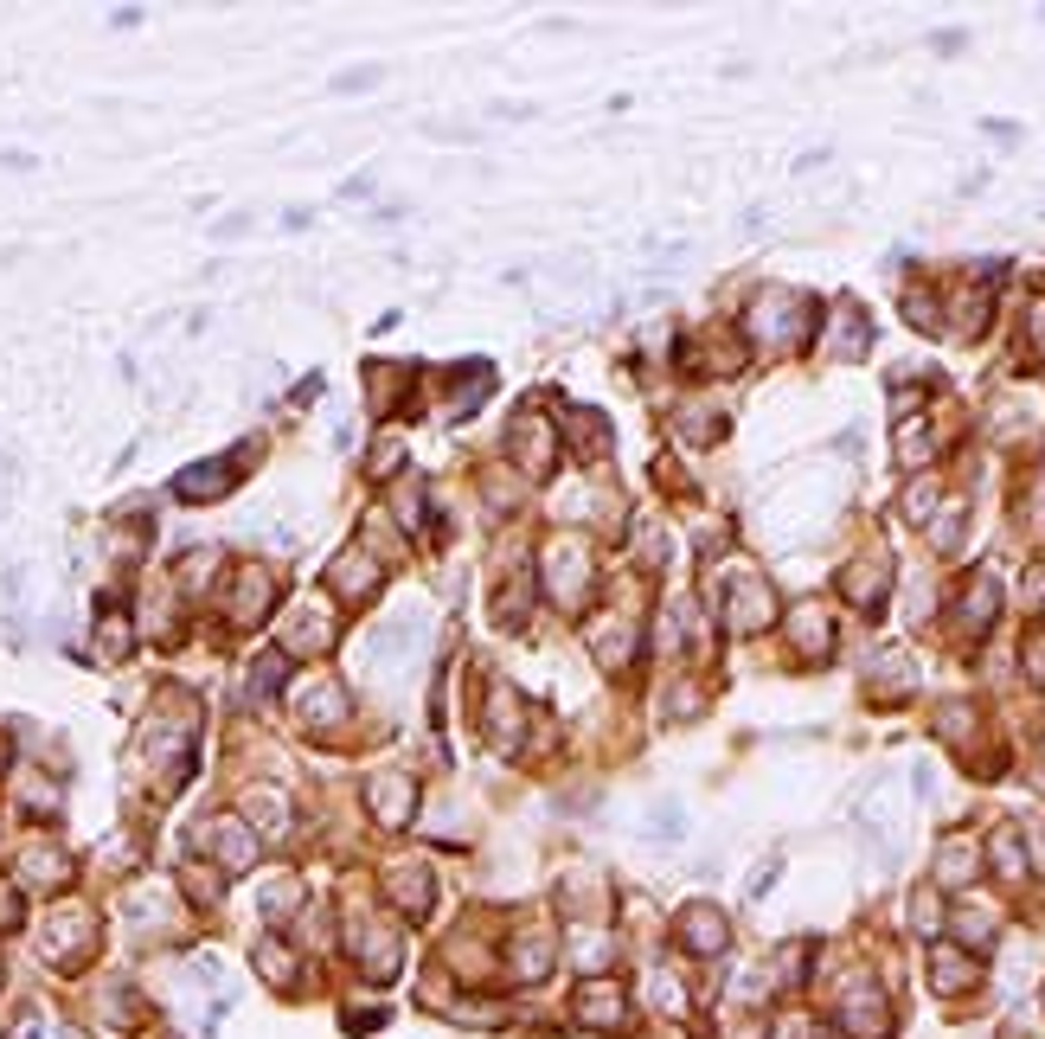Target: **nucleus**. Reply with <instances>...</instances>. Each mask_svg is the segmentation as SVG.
Returning a JSON list of instances; mask_svg holds the SVG:
<instances>
[{
    "label": "nucleus",
    "mask_w": 1045,
    "mask_h": 1039,
    "mask_svg": "<svg viewBox=\"0 0 1045 1039\" xmlns=\"http://www.w3.org/2000/svg\"><path fill=\"white\" fill-rule=\"evenodd\" d=\"M200 847H212V860H218L225 873H244V866L257 860V834L244 828L238 815H218V822H206V828H200Z\"/></svg>",
    "instance_id": "f257e3e1"
},
{
    "label": "nucleus",
    "mask_w": 1045,
    "mask_h": 1039,
    "mask_svg": "<svg viewBox=\"0 0 1045 1039\" xmlns=\"http://www.w3.org/2000/svg\"><path fill=\"white\" fill-rule=\"evenodd\" d=\"M257 963H264V975H270V981H282V975H289V956H282L277 943H264V950H257Z\"/></svg>",
    "instance_id": "6ab92c4d"
},
{
    "label": "nucleus",
    "mask_w": 1045,
    "mask_h": 1039,
    "mask_svg": "<svg viewBox=\"0 0 1045 1039\" xmlns=\"http://www.w3.org/2000/svg\"><path fill=\"white\" fill-rule=\"evenodd\" d=\"M546 571L558 584V604H577V591L590 578V558H584V546H558V553H546Z\"/></svg>",
    "instance_id": "20e7f679"
},
{
    "label": "nucleus",
    "mask_w": 1045,
    "mask_h": 1039,
    "mask_svg": "<svg viewBox=\"0 0 1045 1039\" xmlns=\"http://www.w3.org/2000/svg\"><path fill=\"white\" fill-rule=\"evenodd\" d=\"M687 943L705 950V956H712V950H725V924H718L712 911H693V917H687Z\"/></svg>",
    "instance_id": "f8f14e48"
},
{
    "label": "nucleus",
    "mask_w": 1045,
    "mask_h": 1039,
    "mask_svg": "<svg viewBox=\"0 0 1045 1039\" xmlns=\"http://www.w3.org/2000/svg\"><path fill=\"white\" fill-rule=\"evenodd\" d=\"M328 648V617H302L295 623V655H321Z\"/></svg>",
    "instance_id": "ddd939ff"
},
{
    "label": "nucleus",
    "mask_w": 1045,
    "mask_h": 1039,
    "mask_svg": "<svg viewBox=\"0 0 1045 1039\" xmlns=\"http://www.w3.org/2000/svg\"><path fill=\"white\" fill-rule=\"evenodd\" d=\"M546 963H552V943H546V937H526V943H520V963H513V975H539Z\"/></svg>",
    "instance_id": "4468645a"
},
{
    "label": "nucleus",
    "mask_w": 1045,
    "mask_h": 1039,
    "mask_svg": "<svg viewBox=\"0 0 1045 1039\" xmlns=\"http://www.w3.org/2000/svg\"><path fill=\"white\" fill-rule=\"evenodd\" d=\"M277 681H282V655H270V661H257V674H251V693H257V699H270V693H277Z\"/></svg>",
    "instance_id": "f3484780"
},
{
    "label": "nucleus",
    "mask_w": 1045,
    "mask_h": 1039,
    "mask_svg": "<svg viewBox=\"0 0 1045 1039\" xmlns=\"http://www.w3.org/2000/svg\"><path fill=\"white\" fill-rule=\"evenodd\" d=\"M77 943H90V917H84V911H71V917H59V924H52L46 950H52V956H65V950H77Z\"/></svg>",
    "instance_id": "9b49d317"
},
{
    "label": "nucleus",
    "mask_w": 1045,
    "mask_h": 1039,
    "mask_svg": "<svg viewBox=\"0 0 1045 1039\" xmlns=\"http://www.w3.org/2000/svg\"><path fill=\"white\" fill-rule=\"evenodd\" d=\"M577 1014H584V1027H623V994H616L610 981H603V988H584Z\"/></svg>",
    "instance_id": "0eeeda50"
},
{
    "label": "nucleus",
    "mask_w": 1045,
    "mask_h": 1039,
    "mask_svg": "<svg viewBox=\"0 0 1045 1039\" xmlns=\"http://www.w3.org/2000/svg\"><path fill=\"white\" fill-rule=\"evenodd\" d=\"M513 456H520V469H526V476H546V469H552V456H558V430L526 411L520 423H513Z\"/></svg>",
    "instance_id": "f03ea898"
},
{
    "label": "nucleus",
    "mask_w": 1045,
    "mask_h": 1039,
    "mask_svg": "<svg viewBox=\"0 0 1045 1039\" xmlns=\"http://www.w3.org/2000/svg\"><path fill=\"white\" fill-rule=\"evenodd\" d=\"M969 975H976V970H969V963H950V956H943V963H936V981H943V988H963V981H969Z\"/></svg>",
    "instance_id": "aec40b11"
},
{
    "label": "nucleus",
    "mask_w": 1045,
    "mask_h": 1039,
    "mask_svg": "<svg viewBox=\"0 0 1045 1039\" xmlns=\"http://www.w3.org/2000/svg\"><path fill=\"white\" fill-rule=\"evenodd\" d=\"M366 796H372L379 822H392V828H405V822H411V796H418V789H411V776H372V789H366Z\"/></svg>",
    "instance_id": "7ed1b4c3"
},
{
    "label": "nucleus",
    "mask_w": 1045,
    "mask_h": 1039,
    "mask_svg": "<svg viewBox=\"0 0 1045 1039\" xmlns=\"http://www.w3.org/2000/svg\"><path fill=\"white\" fill-rule=\"evenodd\" d=\"M359 950H366V970H372V975H398V937L366 930V937H359Z\"/></svg>",
    "instance_id": "9d476101"
},
{
    "label": "nucleus",
    "mask_w": 1045,
    "mask_h": 1039,
    "mask_svg": "<svg viewBox=\"0 0 1045 1039\" xmlns=\"http://www.w3.org/2000/svg\"><path fill=\"white\" fill-rule=\"evenodd\" d=\"M731 597H738V604H731V629H764L769 623V604H764V584H757V578L738 584Z\"/></svg>",
    "instance_id": "6e6552de"
},
{
    "label": "nucleus",
    "mask_w": 1045,
    "mask_h": 1039,
    "mask_svg": "<svg viewBox=\"0 0 1045 1039\" xmlns=\"http://www.w3.org/2000/svg\"><path fill=\"white\" fill-rule=\"evenodd\" d=\"M328 584H334L341 597H372V591H379V558H359V553L334 558V571H328Z\"/></svg>",
    "instance_id": "39448f33"
},
{
    "label": "nucleus",
    "mask_w": 1045,
    "mask_h": 1039,
    "mask_svg": "<svg viewBox=\"0 0 1045 1039\" xmlns=\"http://www.w3.org/2000/svg\"><path fill=\"white\" fill-rule=\"evenodd\" d=\"M270 610V571H244V604H231L238 623H257Z\"/></svg>",
    "instance_id": "1a4fd4ad"
},
{
    "label": "nucleus",
    "mask_w": 1045,
    "mask_h": 1039,
    "mask_svg": "<svg viewBox=\"0 0 1045 1039\" xmlns=\"http://www.w3.org/2000/svg\"><path fill=\"white\" fill-rule=\"evenodd\" d=\"M129 648V629L123 623H103V655H123Z\"/></svg>",
    "instance_id": "4be33fe9"
},
{
    "label": "nucleus",
    "mask_w": 1045,
    "mask_h": 1039,
    "mask_svg": "<svg viewBox=\"0 0 1045 1039\" xmlns=\"http://www.w3.org/2000/svg\"><path fill=\"white\" fill-rule=\"evenodd\" d=\"M936 873H943V879H969V873H976L969 847H963V840H956V847H943V866H936Z\"/></svg>",
    "instance_id": "dca6fc26"
},
{
    "label": "nucleus",
    "mask_w": 1045,
    "mask_h": 1039,
    "mask_svg": "<svg viewBox=\"0 0 1045 1039\" xmlns=\"http://www.w3.org/2000/svg\"><path fill=\"white\" fill-rule=\"evenodd\" d=\"M225 487H231V469H225V463H193V469L174 476V494H180V501H218Z\"/></svg>",
    "instance_id": "423d86ee"
},
{
    "label": "nucleus",
    "mask_w": 1045,
    "mask_h": 1039,
    "mask_svg": "<svg viewBox=\"0 0 1045 1039\" xmlns=\"http://www.w3.org/2000/svg\"><path fill=\"white\" fill-rule=\"evenodd\" d=\"M13 1039H39V1014H26V1021L13 1027Z\"/></svg>",
    "instance_id": "5701e85b"
},
{
    "label": "nucleus",
    "mask_w": 1045,
    "mask_h": 1039,
    "mask_svg": "<svg viewBox=\"0 0 1045 1039\" xmlns=\"http://www.w3.org/2000/svg\"><path fill=\"white\" fill-rule=\"evenodd\" d=\"M289 904H295V886H270V892H264V911H270V917H282Z\"/></svg>",
    "instance_id": "412c9836"
},
{
    "label": "nucleus",
    "mask_w": 1045,
    "mask_h": 1039,
    "mask_svg": "<svg viewBox=\"0 0 1045 1039\" xmlns=\"http://www.w3.org/2000/svg\"><path fill=\"white\" fill-rule=\"evenodd\" d=\"M334 712H341V693H334V687L308 693V725H321V719H334Z\"/></svg>",
    "instance_id": "a211bd4d"
},
{
    "label": "nucleus",
    "mask_w": 1045,
    "mask_h": 1039,
    "mask_svg": "<svg viewBox=\"0 0 1045 1039\" xmlns=\"http://www.w3.org/2000/svg\"><path fill=\"white\" fill-rule=\"evenodd\" d=\"M987 617H994V591H987V584H976V591H969V604H963V623L981 629Z\"/></svg>",
    "instance_id": "2eb2a0df"
}]
</instances>
